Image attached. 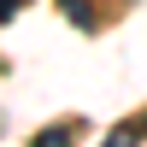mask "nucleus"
Segmentation results:
<instances>
[{
	"instance_id": "1",
	"label": "nucleus",
	"mask_w": 147,
	"mask_h": 147,
	"mask_svg": "<svg viewBox=\"0 0 147 147\" xmlns=\"http://www.w3.org/2000/svg\"><path fill=\"white\" fill-rule=\"evenodd\" d=\"M77 141V124H65V129H41L35 136V147H71Z\"/></svg>"
},
{
	"instance_id": "3",
	"label": "nucleus",
	"mask_w": 147,
	"mask_h": 147,
	"mask_svg": "<svg viewBox=\"0 0 147 147\" xmlns=\"http://www.w3.org/2000/svg\"><path fill=\"white\" fill-rule=\"evenodd\" d=\"M65 6H71V18H77L82 30H88V24H94V18H88V0H65Z\"/></svg>"
},
{
	"instance_id": "2",
	"label": "nucleus",
	"mask_w": 147,
	"mask_h": 147,
	"mask_svg": "<svg viewBox=\"0 0 147 147\" xmlns=\"http://www.w3.org/2000/svg\"><path fill=\"white\" fill-rule=\"evenodd\" d=\"M141 141V124H118L112 136H106V147H136Z\"/></svg>"
},
{
	"instance_id": "4",
	"label": "nucleus",
	"mask_w": 147,
	"mask_h": 147,
	"mask_svg": "<svg viewBox=\"0 0 147 147\" xmlns=\"http://www.w3.org/2000/svg\"><path fill=\"white\" fill-rule=\"evenodd\" d=\"M12 12H18V0H0V24H6V18H12Z\"/></svg>"
}]
</instances>
